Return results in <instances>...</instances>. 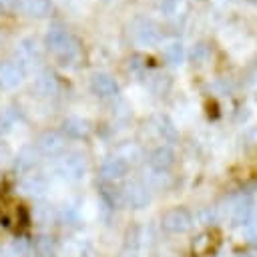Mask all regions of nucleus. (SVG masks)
Wrapping results in <instances>:
<instances>
[{"label": "nucleus", "instance_id": "1", "mask_svg": "<svg viewBox=\"0 0 257 257\" xmlns=\"http://www.w3.org/2000/svg\"><path fill=\"white\" fill-rule=\"evenodd\" d=\"M44 44L52 50L62 66H70L78 58V40L64 28H50L44 36Z\"/></svg>", "mask_w": 257, "mask_h": 257}, {"label": "nucleus", "instance_id": "2", "mask_svg": "<svg viewBox=\"0 0 257 257\" xmlns=\"http://www.w3.org/2000/svg\"><path fill=\"white\" fill-rule=\"evenodd\" d=\"M131 32L135 40L143 46H157L161 44V30L151 18H135L131 24Z\"/></svg>", "mask_w": 257, "mask_h": 257}, {"label": "nucleus", "instance_id": "3", "mask_svg": "<svg viewBox=\"0 0 257 257\" xmlns=\"http://www.w3.org/2000/svg\"><path fill=\"white\" fill-rule=\"evenodd\" d=\"M161 225L167 233H175V235L187 233L193 227V215L185 207H173L163 215Z\"/></svg>", "mask_w": 257, "mask_h": 257}, {"label": "nucleus", "instance_id": "4", "mask_svg": "<svg viewBox=\"0 0 257 257\" xmlns=\"http://www.w3.org/2000/svg\"><path fill=\"white\" fill-rule=\"evenodd\" d=\"M56 173L62 179L68 181H80L86 175V159L80 153H70L66 155L58 165H56Z\"/></svg>", "mask_w": 257, "mask_h": 257}, {"label": "nucleus", "instance_id": "5", "mask_svg": "<svg viewBox=\"0 0 257 257\" xmlns=\"http://www.w3.org/2000/svg\"><path fill=\"white\" fill-rule=\"evenodd\" d=\"M120 203L133 209H145L149 205V189L139 181H131L120 189Z\"/></svg>", "mask_w": 257, "mask_h": 257}, {"label": "nucleus", "instance_id": "6", "mask_svg": "<svg viewBox=\"0 0 257 257\" xmlns=\"http://www.w3.org/2000/svg\"><path fill=\"white\" fill-rule=\"evenodd\" d=\"M26 78V70L18 60H2L0 62V88H16Z\"/></svg>", "mask_w": 257, "mask_h": 257}, {"label": "nucleus", "instance_id": "7", "mask_svg": "<svg viewBox=\"0 0 257 257\" xmlns=\"http://www.w3.org/2000/svg\"><path fill=\"white\" fill-rule=\"evenodd\" d=\"M90 90L98 98H112L118 94V82L106 72H94L90 76Z\"/></svg>", "mask_w": 257, "mask_h": 257}, {"label": "nucleus", "instance_id": "8", "mask_svg": "<svg viewBox=\"0 0 257 257\" xmlns=\"http://www.w3.org/2000/svg\"><path fill=\"white\" fill-rule=\"evenodd\" d=\"M36 149L44 155L54 157L64 151V137L58 131H44L36 141Z\"/></svg>", "mask_w": 257, "mask_h": 257}, {"label": "nucleus", "instance_id": "9", "mask_svg": "<svg viewBox=\"0 0 257 257\" xmlns=\"http://www.w3.org/2000/svg\"><path fill=\"white\" fill-rule=\"evenodd\" d=\"M149 165H151V169L155 173H167L175 165V153H173V149L167 147V145L157 147L151 153V157H149Z\"/></svg>", "mask_w": 257, "mask_h": 257}, {"label": "nucleus", "instance_id": "10", "mask_svg": "<svg viewBox=\"0 0 257 257\" xmlns=\"http://www.w3.org/2000/svg\"><path fill=\"white\" fill-rule=\"evenodd\" d=\"M253 215V201L247 195H239L231 205V221L233 225H249Z\"/></svg>", "mask_w": 257, "mask_h": 257}, {"label": "nucleus", "instance_id": "11", "mask_svg": "<svg viewBox=\"0 0 257 257\" xmlns=\"http://www.w3.org/2000/svg\"><path fill=\"white\" fill-rule=\"evenodd\" d=\"M128 173V161L124 157H110L102 163L100 167V175L106 179V181H116V179H122L124 175Z\"/></svg>", "mask_w": 257, "mask_h": 257}, {"label": "nucleus", "instance_id": "12", "mask_svg": "<svg viewBox=\"0 0 257 257\" xmlns=\"http://www.w3.org/2000/svg\"><path fill=\"white\" fill-rule=\"evenodd\" d=\"M62 133L70 139H84L90 133V122L78 116H70L62 122Z\"/></svg>", "mask_w": 257, "mask_h": 257}, {"label": "nucleus", "instance_id": "13", "mask_svg": "<svg viewBox=\"0 0 257 257\" xmlns=\"http://www.w3.org/2000/svg\"><path fill=\"white\" fill-rule=\"evenodd\" d=\"M20 10L28 16H36V18H44L52 12V2L50 0H22L20 2Z\"/></svg>", "mask_w": 257, "mask_h": 257}, {"label": "nucleus", "instance_id": "14", "mask_svg": "<svg viewBox=\"0 0 257 257\" xmlns=\"http://www.w3.org/2000/svg\"><path fill=\"white\" fill-rule=\"evenodd\" d=\"M20 187H22V191H24L26 195L38 197V195H42V193L46 191V179H44L42 175H38V173H32V175H26V177L20 181Z\"/></svg>", "mask_w": 257, "mask_h": 257}, {"label": "nucleus", "instance_id": "15", "mask_svg": "<svg viewBox=\"0 0 257 257\" xmlns=\"http://www.w3.org/2000/svg\"><path fill=\"white\" fill-rule=\"evenodd\" d=\"M163 56H165V60H167L169 64H173V66L183 64L185 58H187L183 42H179V40H171V42H167V44L163 46Z\"/></svg>", "mask_w": 257, "mask_h": 257}, {"label": "nucleus", "instance_id": "16", "mask_svg": "<svg viewBox=\"0 0 257 257\" xmlns=\"http://www.w3.org/2000/svg\"><path fill=\"white\" fill-rule=\"evenodd\" d=\"M155 126H157V131H159V135L163 137V141H167V143H175V141L179 139L177 126H175V122H173L167 114H159V116L155 118Z\"/></svg>", "mask_w": 257, "mask_h": 257}, {"label": "nucleus", "instance_id": "17", "mask_svg": "<svg viewBox=\"0 0 257 257\" xmlns=\"http://www.w3.org/2000/svg\"><path fill=\"white\" fill-rule=\"evenodd\" d=\"M34 88L40 92V96H50V94H54V92H56V88H58L56 76H54V74H50V72L40 74V76L36 78V82H34Z\"/></svg>", "mask_w": 257, "mask_h": 257}, {"label": "nucleus", "instance_id": "18", "mask_svg": "<svg viewBox=\"0 0 257 257\" xmlns=\"http://www.w3.org/2000/svg\"><path fill=\"white\" fill-rule=\"evenodd\" d=\"M34 165H36V155H34L32 149H24V151L18 155V159H16V171H20V173L30 171Z\"/></svg>", "mask_w": 257, "mask_h": 257}, {"label": "nucleus", "instance_id": "19", "mask_svg": "<svg viewBox=\"0 0 257 257\" xmlns=\"http://www.w3.org/2000/svg\"><path fill=\"white\" fill-rule=\"evenodd\" d=\"M191 58H193V62H197V64H205V62L211 58V50H209V46H207L205 42L195 44L193 50H191Z\"/></svg>", "mask_w": 257, "mask_h": 257}, {"label": "nucleus", "instance_id": "20", "mask_svg": "<svg viewBox=\"0 0 257 257\" xmlns=\"http://www.w3.org/2000/svg\"><path fill=\"white\" fill-rule=\"evenodd\" d=\"M195 219L201 223V225H213L217 221V211L215 207H201L195 215Z\"/></svg>", "mask_w": 257, "mask_h": 257}, {"label": "nucleus", "instance_id": "21", "mask_svg": "<svg viewBox=\"0 0 257 257\" xmlns=\"http://www.w3.org/2000/svg\"><path fill=\"white\" fill-rule=\"evenodd\" d=\"M211 243H213V237H211L209 233H201L199 237H195V239H193L191 247H193V251H195V253H205V251L211 247Z\"/></svg>", "mask_w": 257, "mask_h": 257}, {"label": "nucleus", "instance_id": "22", "mask_svg": "<svg viewBox=\"0 0 257 257\" xmlns=\"http://www.w3.org/2000/svg\"><path fill=\"white\" fill-rule=\"evenodd\" d=\"M22 48H24V52H26L28 56H32V58H40V48H38V42H36V40L26 38V40L22 42Z\"/></svg>", "mask_w": 257, "mask_h": 257}, {"label": "nucleus", "instance_id": "23", "mask_svg": "<svg viewBox=\"0 0 257 257\" xmlns=\"http://www.w3.org/2000/svg\"><path fill=\"white\" fill-rule=\"evenodd\" d=\"M145 56H141V54H133L131 58H128V70H133V72H139V70H145Z\"/></svg>", "mask_w": 257, "mask_h": 257}, {"label": "nucleus", "instance_id": "24", "mask_svg": "<svg viewBox=\"0 0 257 257\" xmlns=\"http://www.w3.org/2000/svg\"><path fill=\"white\" fill-rule=\"evenodd\" d=\"M10 126H12V118H10V114H8V112H0V135L8 133Z\"/></svg>", "mask_w": 257, "mask_h": 257}, {"label": "nucleus", "instance_id": "25", "mask_svg": "<svg viewBox=\"0 0 257 257\" xmlns=\"http://www.w3.org/2000/svg\"><path fill=\"white\" fill-rule=\"evenodd\" d=\"M18 4V0H0V8L2 10H10V8H14Z\"/></svg>", "mask_w": 257, "mask_h": 257}, {"label": "nucleus", "instance_id": "26", "mask_svg": "<svg viewBox=\"0 0 257 257\" xmlns=\"http://www.w3.org/2000/svg\"><path fill=\"white\" fill-rule=\"evenodd\" d=\"M249 239L251 241H257V227L255 229H249Z\"/></svg>", "mask_w": 257, "mask_h": 257}, {"label": "nucleus", "instance_id": "27", "mask_svg": "<svg viewBox=\"0 0 257 257\" xmlns=\"http://www.w3.org/2000/svg\"><path fill=\"white\" fill-rule=\"evenodd\" d=\"M237 257H257V253H241V255H237Z\"/></svg>", "mask_w": 257, "mask_h": 257}]
</instances>
